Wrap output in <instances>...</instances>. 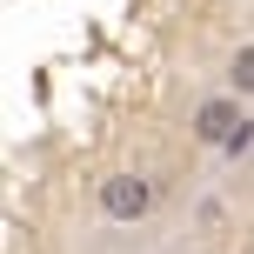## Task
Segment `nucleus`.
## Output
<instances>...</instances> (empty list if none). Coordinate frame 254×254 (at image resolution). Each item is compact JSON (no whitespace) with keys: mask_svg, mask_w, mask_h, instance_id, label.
I'll use <instances>...</instances> for the list:
<instances>
[{"mask_svg":"<svg viewBox=\"0 0 254 254\" xmlns=\"http://www.w3.org/2000/svg\"><path fill=\"white\" fill-rule=\"evenodd\" d=\"M154 207V181H140V174H107L101 181V214L107 221H140Z\"/></svg>","mask_w":254,"mask_h":254,"instance_id":"1","label":"nucleus"},{"mask_svg":"<svg viewBox=\"0 0 254 254\" xmlns=\"http://www.w3.org/2000/svg\"><path fill=\"white\" fill-rule=\"evenodd\" d=\"M241 127H248V114H241V101H228V94H214V101L194 107V140H207V147H228Z\"/></svg>","mask_w":254,"mask_h":254,"instance_id":"2","label":"nucleus"},{"mask_svg":"<svg viewBox=\"0 0 254 254\" xmlns=\"http://www.w3.org/2000/svg\"><path fill=\"white\" fill-rule=\"evenodd\" d=\"M228 80H234V94H241V101L254 94V40H248L241 54H234V67H228Z\"/></svg>","mask_w":254,"mask_h":254,"instance_id":"3","label":"nucleus"}]
</instances>
